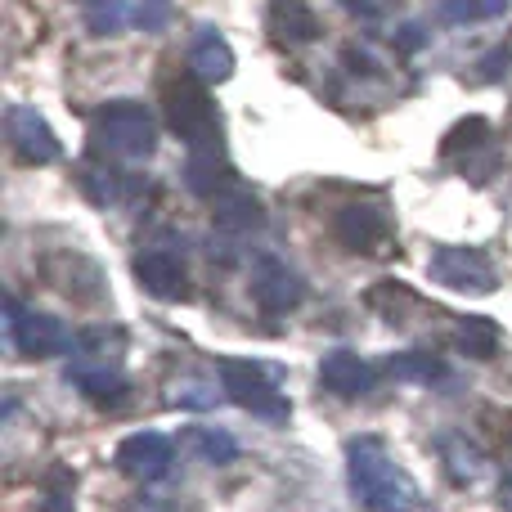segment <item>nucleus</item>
Wrapping results in <instances>:
<instances>
[{"label": "nucleus", "mask_w": 512, "mask_h": 512, "mask_svg": "<svg viewBox=\"0 0 512 512\" xmlns=\"http://www.w3.org/2000/svg\"><path fill=\"white\" fill-rule=\"evenodd\" d=\"M346 472H351V495L369 512H405L414 504V481L391 463L387 445L378 436H351L346 441Z\"/></svg>", "instance_id": "nucleus-1"}, {"label": "nucleus", "mask_w": 512, "mask_h": 512, "mask_svg": "<svg viewBox=\"0 0 512 512\" xmlns=\"http://www.w3.org/2000/svg\"><path fill=\"white\" fill-rule=\"evenodd\" d=\"M95 140L113 153L117 162H144L158 149V122L135 99H113L95 113Z\"/></svg>", "instance_id": "nucleus-2"}, {"label": "nucleus", "mask_w": 512, "mask_h": 512, "mask_svg": "<svg viewBox=\"0 0 512 512\" xmlns=\"http://www.w3.org/2000/svg\"><path fill=\"white\" fill-rule=\"evenodd\" d=\"M207 81H167V126L189 149H221V108L207 95Z\"/></svg>", "instance_id": "nucleus-3"}, {"label": "nucleus", "mask_w": 512, "mask_h": 512, "mask_svg": "<svg viewBox=\"0 0 512 512\" xmlns=\"http://www.w3.org/2000/svg\"><path fill=\"white\" fill-rule=\"evenodd\" d=\"M221 387H225V396H230L234 405L248 409V414L261 418V423H270V427L288 423V414H292L288 396H283L279 382H274L270 369H261V364L221 360Z\"/></svg>", "instance_id": "nucleus-4"}, {"label": "nucleus", "mask_w": 512, "mask_h": 512, "mask_svg": "<svg viewBox=\"0 0 512 512\" xmlns=\"http://www.w3.org/2000/svg\"><path fill=\"white\" fill-rule=\"evenodd\" d=\"M5 337L27 360H50V355H63L68 346H77L63 319L41 315V310H23L14 297H5Z\"/></svg>", "instance_id": "nucleus-5"}, {"label": "nucleus", "mask_w": 512, "mask_h": 512, "mask_svg": "<svg viewBox=\"0 0 512 512\" xmlns=\"http://www.w3.org/2000/svg\"><path fill=\"white\" fill-rule=\"evenodd\" d=\"M432 279L450 292H468V297H481V292H495L499 288V274L495 265L486 261L477 248H436L432 261H427Z\"/></svg>", "instance_id": "nucleus-6"}, {"label": "nucleus", "mask_w": 512, "mask_h": 512, "mask_svg": "<svg viewBox=\"0 0 512 512\" xmlns=\"http://www.w3.org/2000/svg\"><path fill=\"white\" fill-rule=\"evenodd\" d=\"M252 297H256V306L274 310V315H288V310L301 306L306 283H301V274L292 270L288 261H279V256H256V265H252Z\"/></svg>", "instance_id": "nucleus-7"}, {"label": "nucleus", "mask_w": 512, "mask_h": 512, "mask_svg": "<svg viewBox=\"0 0 512 512\" xmlns=\"http://www.w3.org/2000/svg\"><path fill=\"white\" fill-rule=\"evenodd\" d=\"M5 135H9V149L18 153L23 162H32V167H45V162L59 158V135L50 131V122H45L36 108H23L14 104L5 113Z\"/></svg>", "instance_id": "nucleus-8"}, {"label": "nucleus", "mask_w": 512, "mask_h": 512, "mask_svg": "<svg viewBox=\"0 0 512 512\" xmlns=\"http://www.w3.org/2000/svg\"><path fill=\"white\" fill-rule=\"evenodd\" d=\"M176 463V445L162 432H135L117 445V468L135 481H162Z\"/></svg>", "instance_id": "nucleus-9"}, {"label": "nucleus", "mask_w": 512, "mask_h": 512, "mask_svg": "<svg viewBox=\"0 0 512 512\" xmlns=\"http://www.w3.org/2000/svg\"><path fill=\"white\" fill-rule=\"evenodd\" d=\"M333 234L342 248L351 252H378L387 243V216L373 203H346L342 212L333 216Z\"/></svg>", "instance_id": "nucleus-10"}, {"label": "nucleus", "mask_w": 512, "mask_h": 512, "mask_svg": "<svg viewBox=\"0 0 512 512\" xmlns=\"http://www.w3.org/2000/svg\"><path fill=\"white\" fill-rule=\"evenodd\" d=\"M68 387H77L86 400H95V405H122L126 396H131V382H126V373L117 369V364H99V360H72L68 364Z\"/></svg>", "instance_id": "nucleus-11"}, {"label": "nucleus", "mask_w": 512, "mask_h": 512, "mask_svg": "<svg viewBox=\"0 0 512 512\" xmlns=\"http://www.w3.org/2000/svg\"><path fill=\"white\" fill-rule=\"evenodd\" d=\"M319 382L342 400H360L373 391L378 373H373V364H364L355 351H328L324 364H319Z\"/></svg>", "instance_id": "nucleus-12"}, {"label": "nucleus", "mask_w": 512, "mask_h": 512, "mask_svg": "<svg viewBox=\"0 0 512 512\" xmlns=\"http://www.w3.org/2000/svg\"><path fill=\"white\" fill-rule=\"evenodd\" d=\"M135 279H140L144 292H153V297H167V301H176V297H185V292H189L185 261H180L176 252H162V248L135 256Z\"/></svg>", "instance_id": "nucleus-13"}, {"label": "nucleus", "mask_w": 512, "mask_h": 512, "mask_svg": "<svg viewBox=\"0 0 512 512\" xmlns=\"http://www.w3.org/2000/svg\"><path fill=\"white\" fill-rule=\"evenodd\" d=\"M212 221H216V230H225V234H252L265 225V207L248 189H221V194L212 198Z\"/></svg>", "instance_id": "nucleus-14"}, {"label": "nucleus", "mask_w": 512, "mask_h": 512, "mask_svg": "<svg viewBox=\"0 0 512 512\" xmlns=\"http://www.w3.org/2000/svg\"><path fill=\"white\" fill-rule=\"evenodd\" d=\"M189 68H194V77L207 81V86H216V81H230L234 77V50H230V41H225L216 27H203V32L194 36V45H189Z\"/></svg>", "instance_id": "nucleus-15"}, {"label": "nucleus", "mask_w": 512, "mask_h": 512, "mask_svg": "<svg viewBox=\"0 0 512 512\" xmlns=\"http://www.w3.org/2000/svg\"><path fill=\"white\" fill-rule=\"evenodd\" d=\"M185 185H189V194H198V198H216L225 185H230V167H225V153H221V149H189Z\"/></svg>", "instance_id": "nucleus-16"}, {"label": "nucleus", "mask_w": 512, "mask_h": 512, "mask_svg": "<svg viewBox=\"0 0 512 512\" xmlns=\"http://www.w3.org/2000/svg\"><path fill=\"white\" fill-rule=\"evenodd\" d=\"M270 14H274V32L288 45H306L324 32V23L306 9V0H270Z\"/></svg>", "instance_id": "nucleus-17"}, {"label": "nucleus", "mask_w": 512, "mask_h": 512, "mask_svg": "<svg viewBox=\"0 0 512 512\" xmlns=\"http://www.w3.org/2000/svg\"><path fill=\"white\" fill-rule=\"evenodd\" d=\"M180 441H185L203 463H212V468H225V463L239 459V441H234L230 432H221V427H189Z\"/></svg>", "instance_id": "nucleus-18"}, {"label": "nucleus", "mask_w": 512, "mask_h": 512, "mask_svg": "<svg viewBox=\"0 0 512 512\" xmlns=\"http://www.w3.org/2000/svg\"><path fill=\"white\" fill-rule=\"evenodd\" d=\"M387 373H396V378L405 382H423V387H432V382H445L450 378V369H445V360H436L432 351H400L387 360Z\"/></svg>", "instance_id": "nucleus-19"}, {"label": "nucleus", "mask_w": 512, "mask_h": 512, "mask_svg": "<svg viewBox=\"0 0 512 512\" xmlns=\"http://www.w3.org/2000/svg\"><path fill=\"white\" fill-rule=\"evenodd\" d=\"M454 346H459L468 360H495L499 351V328L490 319H463L459 333H454Z\"/></svg>", "instance_id": "nucleus-20"}, {"label": "nucleus", "mask_w": 512, "mask_h": 512, "mask_svg": "<svg viewBox=\"0 0 512 512\" xmlns=\"http://www.w3.org/2000/svg\"><path fill=\"white\" fill-rule=\"evenodd\" d=\"M441 463L450 468V477L459 481V486H468V481H477L481 477V454H477V445H468L463 436H445L441 441Z\"/></svg>", "instance_id": "nucleus-21"}, {"label": "nucleus", "mask_w": 512, "mask_h": 512, "mask_svg": "<svg viewBox=\"0 0 512 512\" xmlns=\"http://www.w3.org/2000/svg\"><path fill=\"white\" fill-rule=\"evenodd\" d=\"M508 14V0H441V18L450 27H472L490 23V18Z\"/></svg>", "instance_id": "nucleus-22"}, {"label": "nucleus", "mask_w": 512, "mask_h": 512, "mask_svg": "<svg viewBox=\"0 0 512 512\" xmlns=\"http://www.w3.org/2000/svg\"><path fill=\"white\" fill-rule=\"evenodd\" d=\"M81 9H86V27L95 36H117L131 18V0H81Z\"/></svg>", "instance_id": "nucleus-23"}, {"label": "nucleus", "mask_w": 512, "mask_h": 512, "mask_svg": "<svg viewBox=\"0 0 512 512\" xmlns=\"http://www.w3.org/2000/svg\"><path fill=\"white\" fill-rule=\"evenodd\" d=\"M81 189H86V198L99 207H113L117 198H122V180H117V171L108 167V162H86V167H81Z\"/></svg>", "instance_id": "nucleus-24"}, {"label": "nucleus", "mask_w": 512, "mask_h": 512, "mask_svg": "<svg viewBox=\"0 0 512 512\" xmlns=\"http://www.w3.org/2000/svg\"><path fill=\"white\" fill-rule=\"evenodd\" d=\"M126 351L122 333L117 328H86L77 337V355L81 360H99V364H117V355Z\"/></svg>", "instance_id": "nucleus-25"}, {"label": "nucleus", "mask_w": 512, "mask_h": 512, "mask_svg": "<svg viewBox=\"0 0 512 512\" xmlns=\"http://www.w3.org/2000/svg\"><path fill=\"white\" fill-rule=\"evenodd\" d=\"M72 490H77V477H72L68 468H50V481H45V495H41V512H77Z\"/></svg>", "instance_id": "nucleus-26"}, {"label": "nucleus", "mask_w": 512, "mask_h": 512, "mask_svg": "<svg viewBox=\"0 0 512 512\" xmlns=\"http://www.w3.org/2000/svg\"><path fill=\"white\" fill-rule=\"evenodd\" d=\"M486 135H490V126L481 122V117H468V122H459L450 135H445V144H441V149L454 158V153H459L463 144H468V149H472V144H481V140H486Z\"/></svg>", "instance_id": "nucleus-27"}, {"label": "nucleus", "mask_w": 512, "mask_h": 512, "mask_svg": "<svg viewBox=\"0 0 512 512\" xmlns=\"http://www.w3.org/2000/svg\"><path fill=\"white\" fill-rule=\"evenodd\" d=\"M512 68V45H495V50H486V59L477 63V77L481 81H504Z\"/></svg>", "instance_id": "nucleus-28"}, {"label": "nucleus", "mask_w": 512, "mask_h": 512, "mask_svg": "<svg viewBox=\"0 0 512 512\" xmlns=\"http://www.w3.org/2000/svg\"><path fill=\"white\" fill-rule=\"evenodd\" d=\"M351 14H360V18H382V14H391L396 9V0H342Z\"/></svg>", "instance_id": "nucleus-29"}, {"label": "nucleus", "mask_w": 512, "mask_h": 512, "mask_svg": "<svg viewBox=\"0 0 512 512\" xmlns=\"http://www.w3.org/2000/svg\"><path fill=\"white\" fill-rule=\"evenodd\" d=\"M346 63H351L355 72H378V63L364 59V50H346Z\"/></svg>", "instance_id": "nucleus-30"}, {"label": "nucleus", "mask_w": 512, "mask_h": 512, "mask_svg": "<svg viewBox=\"0 0 512 512\" xmlns=\"http://www.w3.org/2000/svg\"><path fill=\"white\" fill-rule=\"evenodd\" d=\"M400 45H409V50H414V45H423V27H400Z\"/></svg>", "instance_id": "nucleus-31"}, {"label": "nucleus", "mask_w": 512, "mask_h": 512, "mask_svg": "<svg viewBox=\"0 0 512 512\" xmlns=\"http://www.w3.org/2000/svg\"><path fill=\"white\" fill-rule=\"evenodd\" d=\"M504 504H508V508H512V468H508V472H504Z\"/></svg>", "instance_id": "nucleus-32"}]
</instances>
